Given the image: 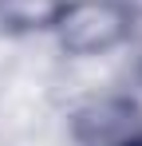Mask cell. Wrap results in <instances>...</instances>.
Wrapping results in <instances>:
<instances>
[{
	"mask_svg": "<svg viewBox=\"0 0 142 146\" xmlns=\"http://www.w3.org/2000/svg\"><path fill=\"white\" fill-rule=\"evenodd\" d=\"M59 12H63L59 0H0V24L16 28V32L47 28L59 20Z\"/></svg>",
	"mask_w": 142,
	"mask_h": 146,
	"instance_id": "2",
	"label": "cell"
},
{
	"mask_svg": "<svg viewBox=\"0 0 142 146\" xmlns=\"http://www.w3.org/2000/svg\"><path fill=\"white\" fill-rule=\"evenodd\" d=\"M59 40L67 51H107L115 48L118 40L126 36L130 28V12L118 4V0H79L59 12Z\"/></svg>",
	"mask_w": 142,
	"mask_h": 146,
	"instance_id": "1",
	"label": "cell"
},
{
	"mask_svg": "<svg viewBox=\"0 0 142 146\" xmlns=\"http://www.w3.org/2000/svg\"><path fill=\"white\" fill-rule=\"evenodd\" d=\"M138 146H142V142H138Z\"/></svg>",
	"mask_w": 142,
	"mask_h": 146,
	"instance_id": "3",
	"label": "cell"
}]
</instances>
